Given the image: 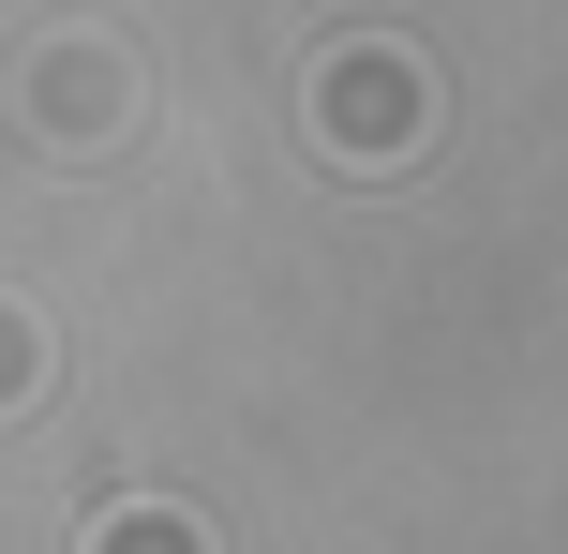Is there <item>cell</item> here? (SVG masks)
I'll return each instance as SVG.
<instances>
[{
  "mask_svg": "<svg viewBox=\"0 0 568 554\" xmlns=\"http://www.w3.org/2000/svg\"><path fill=\"white\" fill-rule=\"evenodd\" d=\"M90 554H210L195 525H180V510H120V525L105 540H90Z\"/></svg>",
  "mask_w": 568,
  "mask_h": 554,
  "instance_id": "6da1fadb",
  "label": "cell"
}]
</instances>
